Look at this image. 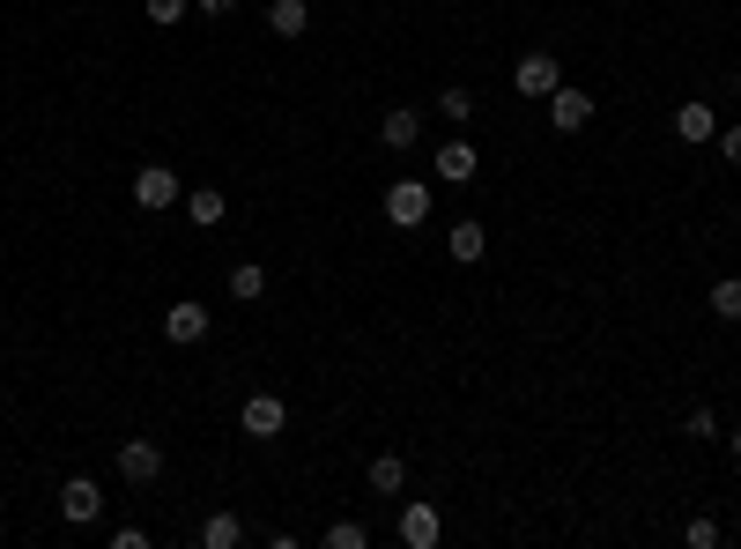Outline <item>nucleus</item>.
I'll use <instances>...</instances> for the list:
<instances>
[{"label": "nucleus", "instance_id": "28", "mask_svg": "<svg viewBox=\"0 0 741 549\" xmlns=\"http://www.w3.org/2000/svg\"><path fill=\"white\" fill-rule=\"evenodd\" d=\"M734 90H741V75H734Z\"/></svg>", "mask_w": 741, "mask_h": 549}, {"label": "nucleus", "instance_id": "4", "mask_svg": "<svg viewBox=\"0 0 741 549\" xmlns=\"http://www.w3.org/2000/svg\"><path fill=\"white\" fill-rule=\"evenodd\" d=\"M208 327H216V320H208V304H200V298H178L171 312H164V334H171L178 350H186V342H208Z\"/></svg>", "mask_w": 741, "mask_h": 549}, {"label": "nucleus", "instance_id": "12", "mask_svg": "<svg viewBox=\"0 0 741 549\" xmlns=\"http://www.w3.org/2000/svg\"><path fill=\"white\" fill-rule=\"evenodd\" d=\"M268 30H274V38H304V30H312V8H304V0H274Z\"/></svg>", "mask_w": 741, "mask_h": 549}, {"label": "nucleus", "instance_id": "14", "mask_svg": "<svg viewBox=\"0 0 741 549\" xmlns=\"http://www.w3.org/2000/svg\"><path fill=\"white\" fill-rule=\"evenodd\" d=\"M400 483H408V460H400V453H378V460H370V490H378V498H400Z\"/></svg>", "mask_w": 741, "mask_h": 549}, {"label": "nucleus", "instance_id": "25", "mask_svg": "<svg viewBox=\"0 0 741 549\" xmlns=\"http://www.w3.org/2000/svg\"><path fill=\"white\" fill-rule=\"evenodd\" d=\"M719 149H727V164H741V126H727V134H712Z\"/></svg>", "mask_w": 741, "mask_h": 549}, {"label": "nucleus", "instance_id": "22", "mask_svg": "<svg viewBox=\"0 0 741 549\" xmlns=\"http://www.w3.org/2000/svg\"><path fill=\"white\" fill-rule=\"evenodd\" d=\"M682 542H690V549H719V520H690V527H682Z\"/></svg>", "mask_w": 741, "mask_h": 549}, {"label": "nucleus", "instance_id": "8", "mask_svg": "<svg viewBox=\"0 0 741 549\" xmlns=\"http://www.w3.org/2000/svg\"><path fill=\"white\" fill-rule=\"evenodd\" d=\"M119 475L126 483H156V475H164V446H156V438H126L119 446Z\"/></svg>", "mask_w": 741, "mask_h": 549}, {"label": "nucleus", "instance_id": "23", "mask_svg": "<svg viewBox=\"0 0 741 549\" xmlns=\"http://www.w3.org/2000/svg\"><path fill=\"white\" fill-rule=\"evenodd\" d=\"M682 431H690V438H719V416H712V408H690V424H682Z\"/></svg>", "mask_w": 741, "mask_h": 549}, {"label": "nucleus", "instance_id": "21", "mask_svg": "<svg viewBox=\"0 0 741 549\" xmlns=\"http://www.w3.org/2000/svg\"><path fill=\"white\" fill-rule=\"evenodd\" d=\"M438 112H445V120H468V112H474V90H438Z\"/></svg>", "mask_w": 741, "mask_h": 549}, {"label": "nucleus", "instance_id": "1", "mask_svg": "<svg viewBox=\"0 0 741 549\" xmlns=\"http://www.w3.org/2000/svg\"><path fill=\"white\" fill-rule=\"evenodd\" d=\"M178 200H186V186H178L171 164H142V172H134V208L156 216V208H178Z\"/></svg>", "mask_w": 741, "mask_h": 549}, {"label": "nucleus", "instance_id": "16", "mask_svg": "<svg viewBox=\"0 0 741 549\" xmlns=\"http://www.w3.org/2000/svg\"><path fill=\"white\" fill-rule=\"evenodd\" d=\"M445 252H452V260H482V252H490V230H482V224H452Z\"/></svg>", "mask_w": 741, "mask_h": 549}, {"label": "nucleus", "instance_id": "24", "mask_svg": "<svg viewBox=\"0 0 741 549\" xmlns=\"http://www.w3.org/2000/svg\"><path fill=\"white\" fill-rule=\"evenodd\" d=\"M186 15V0H148V23H178Z\"/></svg>", "mask_w": 741, "mask_h": 549}, {"label": "nucleus", "instance_id": "18", "mask_svg": "<svg viewBox=\"0 0 741 549\" xmlns=\"http://www.w3.org/2000/svg\"><path fill=\"white\" fill-rule=\"evenodd\" d=\"M260 290H268V268H260V260H238V268H230V298L252 304Z\"/></svg>", "mask_w": 741, "mask_h": 549}, {"label": "nucleus", "instance_id": "26", "mask_svg": "<svg viewBox=\"0 0 741 549\" xmlns=\"http://www.w3.org/2000/svg\"><path fill=\"white\" fill-rule=\"evenodd\" d=\"M230 8H238V0H200V15H230Z\"/></svg>", "mask_w": 741, "mask_h": 549}, {"label": "nucleus", "instance_id": "2", "mask_svg": "<svg viewBox=\"0 0 741 549\" xmlns=\"http://www.w3.org/2000/svg\"><path fill=\"white\" fill-rule=\"evenodd\" d=\"M542 104H549V126H556V134H586V120H593V97H586V90L556 82Z\"/></svg>", "mask_w": 741, "mask_h": 549}, {"label": "nucleus", "instance_id": "3", "mask_svg": "<svg viewBox=\"0 0 741 549\" xmlns=\"http://www.w3.org/2000/svg\"><path fill=\"white\" fill-rule=\"evenodd\" d=\"M386 216H394L400 230H416L422 216H430V186H422V178H394V186H386Z\"/></svg>", "mask_w": 741, "mask_h": 549}, {"label": "nucleus", "instance_id": "13", "mask_svg": "<svg viewBox=\"0 0 741 549\" xmlns=\"http://www.w3.org/2000/svg\"><path fill=\"white\" fill-rule=\"evenodd\" d=\"M186 216H194V224H200V230H216V224H222V216H230V200H222V194H216V186H194V194H186Z\"/></svg>", "mask_w": 741, "mask_h": 549}, {"label": "nucleus", "instance_id": "6", "mask_svg": "<svg viewBox=\"0 0 741 549\" xmlns=\"http://www.w3.org/2000/svg\"><path fill=\"white\" fill-rule=\"evenodd\" d=\"M238 424H246V438H282V424H290V408L274 394H252L246 408H238Z\"/></svg>", "mask_w": 741, "mask_h": 549}, {"label": "nucleus", "instance_id": "9", "mask_svg": "<svg viewBox=\"0 0 741 549\" xmlns=\"http://www.w3.org/2000/svg\"><path fill=\"white\" fill-rule=\"evenodd\" d=\"M556 82H564V75H556V60H549V52H526V60L512 68V90H519V97H549Z\"/></svg>", "mask_w": 741, "mask_h": 549}, {"label": "nucleus", "instance_id": "10", "mask_svg": "<svg viewBox=\"0 0 741 549\" xmlns=\"http://www.w3.org/2000/svg\"><path fill=\"white\" fill-rule=\"evenodd\" d=\"M60 512H67L74 527H90V520H97V512H104V490H97V483H90V475H74L67 490H60Z\"/></svg>", "mask_w": 741, "mask_h": 549}, {"label": "nucleus", "instance_id": "5", "mask_svg": "<svg viewBox=\"0 0 741 549\" xmlns=\"http://www.w3.org/2000/svg\"><path fill=\"white\" fill-rule=\"evenodd\" d=\"M378 142H386L394 156L422 149V112H416V104H394V112H386V126H378Z\"/></svg>", "mask_w": 741, "mask_h": 549}, {"label": "nucleus", "instance_id": "7", "mask_svg": "<svg viewBox=\"0 0 741 549\" xmlns=\"http://www.w3.org/2000/svg\"><path fill=\"white\" fill-rule=\"evenodd\" d=\"M438 535H445V520H438V505H400V542L408 549H438Z\"/></svg>", "mask_w": 741, "mask_h": 549}, {"label": "nucleus", "instance_id": "11", "mask_svg": "<svg viewBox=\"0 0 741 549\" xmlns=\"http://www.w3.org/2000/svg\"><path fill=\"white\" fill-rule=\"evenodd\" d=\"M474 164H482V156H474V142H445V149L430 156V172H438L445 186H468V178H474Z\"/></svg>", "mask_w": 741, "mask_h": 549}, {"label": "nucleus", "instance_id": "15", "mask_svg": "<svg viewBox=\"0 0 741 549\" xmlns=\"http://www.w3.org/2000/svg\"><path fill=\"white\" fill-rule=\"evenodd\" d=\"M675 134H682V142H712V134H719L712 104H682V112H675Z\"/></svg>", "mask_w": 741, "mask_h": 549}, {"label": "nucleus", "instance_id": "19", "mask_svg": "<svg viewBox=\"0 0 741 549\" xmlns=\"http://www.w3.org/2000/svg\"><path fill=\"white\" fill-rule=\"evenodd\" d=\"M712 312L719 320H741V274H719L712 282Z\"/></svg>", "mask_w": 741, "mask_h": 549}, {"label": "nucleus", "instance_id": "27", "mask_svg": "<svg viewBox=\"0 0 741 549\" xmlns=\"http://www.w3.org/2000/svg\"><path fill=\"white\" fill-rule=\"evenodd\" d=\"M727 446H734V460H741V424H734V438H727Z\"/></svg>", "mask_w": 741, "mask_h": 549}, {"label": "nucleus", "instance_id": "17", "mask_svg": "<svg viewBox=\"0 0 741 549\" xmlns=\"http://www.w3.org/2000/svg\"><path fill=\"white\" fill-rule=\"evenodd\" d=\"M246 542V520H238V512H216V520L200 527V549H238Z\"/></svg>", "mask_w": 741, "mask_h": 549}, {"label": "nucleus", "instance_id": "20", "mask_svg": "<svg viewBox=\"0 0 741 549\" xmlns=\"http://www.w3.org/2000/svg\"><path fill=\"white\" fill-rule=\"evenodd\" d=\"M364 542H370L364 520H334V527H326V549H364Z\"/></svg>", "mask_w": 741, "mask_h": 549}]
</instances>
